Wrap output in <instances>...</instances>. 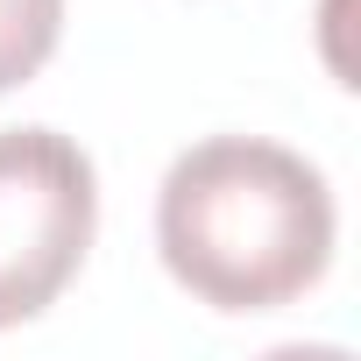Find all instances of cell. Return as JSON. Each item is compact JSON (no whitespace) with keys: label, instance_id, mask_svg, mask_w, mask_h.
<instances>
[{"label":"cell","instance_id":"cell-1","mask_svg":"<svg viewBox=\"0 0 361 361\" xmlns=\"http://www.w3.org/2000/svg\"><path fill=\"white\" fill-rule=\"evenodd\" d=\"M333 192L319 163L262 135H213L156 192L163 269L213 312H276L333 262Z\"/></svg>","mask_w":361,"mask_h":361},{"label":"cell","instance_id":"cell-2","mask_svg":"<svg viewBox=\"0 0 361 361\" xmlns=\"http://www.w3.org/2000/svg\"><path fill=\"white\" fill-rule=\"evenodd\" d=\"M99 227L92 156L57 128H0V333L43 319Z\"/></svg>","mask_w":361,"mask_h":361},{"label":"cell","instance_id":"cell-3","mask_svg":"<svg viewBox=\"0 0 361 361\" xmlns=\"http://www.w3.org/2000/svg\"><path fill=\"white\" fill-rule=\"evenodd\" d=\"M64 36V0H0V92L29 85Z\"/></svg>","mask_w":361,"mask_h":361}]
</instances>
